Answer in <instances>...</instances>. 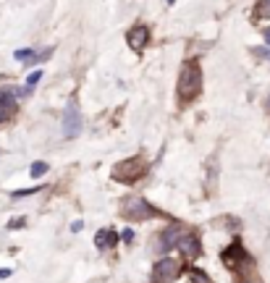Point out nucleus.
<instances>
[{
  "mask_svg": "<svg viewBox=\"0 0 270 283\" xmlns=\"http://www.w3.org/2000/svg\"><path fill=\"white\" fill-rule=\"evenodd\" d=\"M202 92V71L197 60H187L179 74V97L184 103H191Z\"/></svg>",
  "mask_w": 270,
  "mask_h": 283,
  "instance_id": "f257e3e1",
  "label": "nucleus"
},
{
  "mask_svg": "<svg viewBox=\"0 0 270 283\" xmlns=\"http://www.w3.org/2000/svg\"><path fill=\"white\" fill-rule=\"evenodd\" d=\"M121 212H123V218H129V220H150V218L158 215V210L152 207L144 197H126L121 205Z\"/></svg>",
  "mask_w": 270,
  "mask_h": 283,
  "instance_id": "f03ea898",
  "label": "nucleus"
},
{
  "mask_svg": "<svg viewBox=\"0 0 270 283\" xmlns=\"http://www.w3.org/2000/svg\"><path fill=\"white\" fill-rule=\"evenodd\" d=\"M142 171H144L142 160L139 157H129V160H121V163L113 168V179L115 181H123V183H131V181L139 179Z\"/></svg>",
  "mask_w": 270,
  "mask_h": 283,
  "instance_id": "7ed1b4c3",
  "label": "nucleus"
},
{
  "mask_svg": "<svg viewBox=\"0 0 270 283\" xmlns=\"http://www.w3.org/2000/svg\"><path fill=\"white\" fill-rule=\"evenodd\" d=\"M181 275V262L179 259H160V262L155 265V273H152V278H155V283H173L176 278Z\"/></svg>",
  "mask_w": 270,
  "mask_h": 283,
  "instance_id": "20e7f679",
  "label": "nucleus"
},
{
  "mask_svg": "<svg viewBox=\"0 0 270 283\" xmlns=\"http://www.w3.org/2000/svg\"><path fill=\"white\" fill-rule=\"evenodd\" d=\"M79 131H81V113H79V105L71 100V103H68V108H66V113H63V136L74 139Z\"/></svg>",
  "mask_w": 270,
  "mask_h": 283,
  "instance_id": "39448f33",
  "label": "nucleus"
},
{
  "mask_svg": "<svg viewBox=\"0 0 270 283\" xmlns=\"http://www.w3.org/2000/svg\"><path fill=\"white\" fill-rule=\"evenodd\" d=\"M126 42H129L131 50H144V48H147V42H150V29H147V26H134V29H129Z\"/></svg>",
  "mask_w": 270,
  "mask_h": 283,
  "instance_id": "423d86ee",
  "label": "nucleus"
},
{
  "mask_svg": "<svg viewBox=\"0 0 270 283\" xmlns=\"http://www.w3.org/2000/svg\"><path fill=\"white\" fill-rule=\"evenodd\" d=\"M176 247L181 249V255L187 257V259H197L199 252H202V244H199L197 236H184V239L176 244Z\"/></svg>",
  "mask_w": 270,
  "mask_h": 283,
  "instance_id": "0eeeda50",
  "label": "nucleus"
},
{
  "mask_svg": "<svg viewBox=\"0 0 270 283\" xmlns=\"http://www.w3.org/2000/svg\"><path fill=\"white\" fill-rule=\"evenodd\" d=\"M242 259H246V252L242 247V241H234L228 249H223V262H226L228 267H236Z\"/></svg>",
  "mask_w": 270,
  "mask_h": 283,
  "instance_id": "6e6552de",
  "label": "nucleus"
},
{
  "mask_svg": "<svg viewBox=\"0 0 270 283\" xmlns=\"http://www.w3.org/2000/svg\"><path fill=\"white\" fill-rule=\"evenodd\" d=\"M179 241H181V228L179 226H168L165 231L160 233V249H163V252L173 249Z\"/></svg>",
  "mask_w": 270,
  "mask_h": 283,
  "instance_id": "1a4fd4ad",
  "label": "nucleus"
},
{
  "mask_svg": "<svg viewBox=\"0 0 270 283\" xmlns=\"http://www.w3.org/2000/svg\"><path fill=\"white\" fill-rule=\"evenodd\" d=\"M48 58H50V48L42 50V52H34L29 48L16 50V60H21V63H40V60H48Z\"/></svg>",
  "mask_w": 270,
  "mask_h": 283,
  "instance_id": "9d476101",
  "label": "nucleus"
},
{
  "mask_svg": "<svg viewBox=\"0 0 270 283\" xmlns=\"http://www.w3.org/2000/svg\"><path fill=\"white\" fill-rule=\"evenodd\" d=\"M95 244H97V249H110V247L118 244V233L110 231V228H103V231H97Z\"/></svg>",
  "mask_w": 270,
  "mask_h": 283,
  "instance_id": "9b49d317",
  "label": "nucleus"
},
{
  "mask_svg": "<svg viewBox=\"0 0 270 283\" xmlns=\"http://www.w3.org/2000/svg\"><path fill=\"white\" fill-rule=\"evenodd\" d=\"M37 192H42V186H34V189H19V192H13L11 197H13V200H21V197H32V194H37Z\"/></svg>",
  "mask_w": 270,
  "mask_h": 283,
  "instance_id": "f8f14e48",
  "label": "nucleus"
},
{
  "mask_svg": "<svg viewBox=\"0 0 270 283\" xmlns=\"http://www.w3.org/2000/svg\"><path fill=\"white\" fill-rule=\"evenodd\" d=\"M257 16L270 19V0H257Z\"/></svg>",
  "mask_w": 270,
  "mask_h": 283,
  "instance_id": "ddd939ff",
  "label": "nucleus"
},
{
  "mask_svg": "<svg viewBox=\"0 0 270 283\" xmlns=\"http://www.w3.org/2000/svg\"><path fill=\"white\" fill-rule=\"evenodd\" d=\"M189 278H191V283H210V278H207L202 270H197V267L189 273Z\"/></svg>",
  "mask_w": 270,
  "mask_h": 283,
  "instance_id": "4468645a",
  "label": "nucleus"
},
{
  "mask_svg": "<svg viewBox=\"0 0 270 283\" xmlns=\"http://www.w3.org/2000/svg\"><path fill=\"white\" fill-rule=\"evenodd\" d=\"M42 79V71H34V74H29V79H27V89L24 92H29V89H34V84Z\"/></svg>",
  "mask_w": 270,
  "mask_h": 283,
  "instance_id": "2eb2a0df",
  "label": "nucleus"
},
{
  "mask_svg": "<svg viewBox=\"0 0 270 283\" xmlns=\"http://www.w3.org/2000/svg\"><path fill=\"white\" fill-rule=\"evenodd\" d=\"M42 173H48V163H34L32 165V176H42Z\"/></svg>",
  "mask_w": 270,
  "mask_h": 283,
  "instance_id": "dca6fc26",
  "label": "nucleus"
},
{
  "mask_svg": "<svg viewBox=\"0 0 270 283\" xmlns=\"http://www.w3.org/2000/svg\"><path fill=\"white\" fill-rule=\"evenodd\" d=\"M81 228H84V223H81V220H76V223H71V231L76 233V231H81Z\"/></svg>",
  "mask_w": 270,
  "mask_h": 283,
  "instance_id": "f3484780",
  "label": "nucleus"
},
{
  "mask_svg": "<svg viewBox=\"0 0 270 283\" xmlns=\"http://www.w3.org/2000/svg\"><path fill=\"white\" fill-rule=\"evenodd\" d=\"M121 236H123V241H131V239H134V233H131V231H129V228H126V231H123Z\"/></svg>",
  "mask_w": 270,
  "mask_h": 283,
  "instance_id": "a211bd4d",
  "label": "nucleus"
},
{
  "mask_svg": "<svg viewBox=\"0 0 270 283\" xmlns=\"http://www.w3.org/2000/svg\"><path fill=\"white\" fill-rule=\"evenodd\" d=\"M8 275H11V270H8V267H3V270H0V278H8Z\"/></svg>",
  "mask_w": 270,
  "mask_h": 283,
  "instance_id": "6ab92c4d",
  "label": "nucleus"
},
{
  "mask_svg": "<svg viewBox=\"0 0 270 283\" xmlns=\"http://www.w3.org/2000/svg\"><path fill=\"white\" fill-rule=\"evenodd\" d=\"M260 55H265V58H270V50H257Z\"/></svg>",
  "mask_w": 270,
  "mask_h": 283,
  "instance_id": "aec40b11",
  "label": "nucleus"
},
{
  "mask_svg": "<svg viewBox=\"0 0 270 283\" xmlns=\"http://www.w3.org/2000/svg\"><path fill=\"white\" fill-rule=\"evenodd\" d=\"M265 42L270 45V29H265Z\"/></svg>",
  "mask_w": 270,
  "mask_h": 283,
  "instance_id": "412c9836",
  "label": "nucleus"
},
{
  "mask_svg": "<svg viewBox=\"0 0 270 283\" xmlns=\"http://www.w3.org/2000/svg\"><path fill=\"white\" fill-rule=\"evenodd\" d=\"M168 3H176V0H168Z\"/></svg>",
  "mask_w": 270,
  "mask_h": 283,
  "instance_id": "4be33fe9",
  "label": "nucleus"
}]
</instances>
